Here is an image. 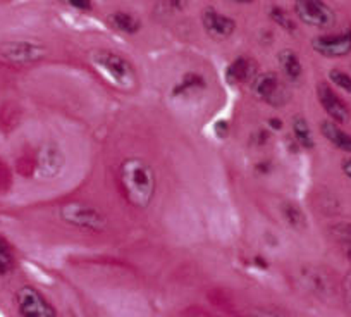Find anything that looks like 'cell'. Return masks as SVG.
I'll return each instance as SVG.
<instances>
[{"label":"cell","mask_w":351,"mask_h":317,"mask_svg":"<svg viewBox=\"0 0 351 317\" xmlns=\"http://www.w3.org/2000/svg\"><path fill=\"white\" fill-rule=\"evenodd\" d=\"M119 185L126 200L136 209H147L157 191L154 169L141 157H130L121 164Z\"/></svg>","instance_id":"cell-1"},{"label":"cell","mask_w":351,"mask_h":317,"mask_svg":"<svg viewBox=\"0 0 351 317\" xmlns=\"http://www.w3.org/2000/svg\"><path fill=\"white\" fill-rule=\"evenodd\" d=\"M88 57H90L92 66L106 78L110 85L124 90V92L136 89V71H134L133 64L126 57L107 49L92 50Z\"/></svg>","instance_id":"cell-2"},{"label":"cell","mask_w":351,"mask_h":317,"mask_svg":"<svg viewBox=\"0 0 351 317\" xmlns=\"http://www.w3.org/2000/svg\"><path fill=\"white\" fill-rule=\"evenodd\" d=\"M60 218L69 226L88 231H106L109 226V219L95 205H90L86 202H69L60 207Z\"/></svg>","instance_id":"cell-3"},{"label":"cell","mask_w":351,"mask_h":317,"mask_svg":"<svg viewBox=\"0 0 351 317\" xmlns=\"http://www.w3.org/2000/svg\"><path fill=\"white\" fill-rule=\"evenodd\" d=\"M252 92L256 99L272 107H282L289 100L288 86L279 78V74L272 73V71L256 74L255 80L252 82Z\"/></svg>","instance_id":"cell-4"},{"label":"cell","mask_w":351,"mask_h":317,"mask_svg":"<svg viewBox=\"0 0 351 317\" xmlns=\"http://www.w3.org/2000/svg\"><path fill=\"white\" fill-rule=\"evenodd\" d=\"M293 9L300 21L313 28L327 30L336 23V14L324 0H295Z\"/></svg>","instance_id":"cell-5"},{"label":"cell","mask_w":351,"mask_h":317,"mask_svg":"<svg viewBox=\"0 0 351 317\" xmlns=\"http://www.w3.org/2000/svg\"><path fill=\"white\" fill-rule=\"evenodd\" d=\"M47 56L43 45L33 42H5L0 45V57L11 64H35Z\"/></svg>","instance_id":"cell-6"},{"label":"cell","mask_w":351,"mask_h":317,"mask_svg":"<svg viewBox=\"0 0 351 317\" xmlns=\"http://www.w3.org/2000/svg\"><path fill=\"white\" fill-rule=\"evenodd\" d=\"M21 317H57L49 300L33 286H23L16 295Z\"/></svg>","instance_id":"cell-7"},{"label":"cell","mask_w":351,"mask_h":317,"mask_svg":"<svg viewBox=\"0 0 351 317\" xmlns=\"http://www.w3.org/2000/svg\"><path fill=\"white\" fill-rule=\"evenodd\" d=\"M66 155L57 143H45L36 155V174L42 180H53L62 173Z\"/></svg>","instance_id":"cell-8"},{"label":"cell","mask_w":351,"mask_h":317,"mask_svg":"<svg viewBox=\"0 0 351 317\" xmlns=\"http://www.w3.org/2000/svg\"><path fill=\"white\" fill-rule=\"evenodd\" d=\"M296 281L303 290L313 293L319 298H327V296L332 295V279L320 268L305 266L296 274Z\"/></svg>","instance_id":"cell-9"},{"label":"cell","mask_w":351,"mask_h":317,"mask_svg":"<svg viewBox=\"0 0 351 317\" xmlns=\"http://www.w3.org/2000/svg\"><path fill=\"white\" fill-rule=\"evenodd\" d=\"M312 49L329 59L346 57L351 54V28L336 35H320L312 40Z\"/></svg>","instance_id":"cell-10"},{"label":"cell","mask_w":351,"mask_h":317,"mask_svg":"<svg viewBox=\"0 0 351 317\" xmlns=\"http://www.w3.org/2000/svg\"><path fill=\"white\" fill-rule=\"evenodd\" d=\"M317 99H319L320 106L326 110L330 121L337 124H346L350 121V107L346 106V102L327 83H319L317 85Z\"/></svg>","instance_id":"cell-11"},{"label":"cell","mask_w":351,"mask_h":317,"mask_svg":"<svg viewBox=\"0 0 351 317\" xmlns=\"http://www.w3.org/2000/svg\"><path fill=\"white\" fill-rule=\"evenodd\" d=\"M202 25L205 32L215 40H226L234 33L236 23L229 16L221 14L214 8H207L202 14Z\"/></svg>","instance_id":"cell-12"},{"label":"cell","mask_w":351,"mask_h":317,"mask_svg":"<svg viewBox=\"0 0 351 317\" xmlns=\"http://www.w3.org/2000/svg\"><path fill=\"white\" fill-rule=\"evenodd\" d=\"M256 74H258V66L250 57H239L228 67V80L234 85L253 82Z\"/></svg>","instance_id":"cell-13"},{"label":"cell","mask_w":351,"mask_h":317,"mask_svg":"<svg viewBox=\"0 0 351 317\" xmlns=\"http://www.w3.org/2000/svg\"><path fill=\"white\" fill-rule=\"evenodd\" d=\"M320 133L322 137L329 141L332 147H336L337 150L346 152L351 154V134L341 128V124L334 123V121L326 119L320 123Z\"/></svg>","instance_id":"cell-14"},{"label":"cell","mask_w":351,"mask_h":317,"mask_svg":"<svg viewBox=\"0 0 351 317\" xmlns=\"http://www.w3.org/2000/svg\"><path fill=\"white\" fill-rule=\"evenodd\" d=\"M329 236L344 257L351 262V222H336L329 226Z\"/></svg>","instance_id":"cell-15"},{"label":"cell","mask_w":351,"mask_h":317,"mask_svg":"<svg viewBox=\"0 0 351 317\" xmlns=\"http://www.w3.org/2000/svg\"><path fill=\"white\" fill-rule=\"evenodd\" d=\"M279 209H281L282 218H285V221L288 222L289 228L296 229V231H303V229L308 226V219H306V215L303 214L300 205L295 204V202L285 200Z\"/></svg>","instance_id":"cell-16"},{"label":"cell","mask_w":351,"mask_h":317,"mask_svg":"<svg viewBox=\"0 0 351 317\" xmlns=\"http://www.w3.org/2000/svg\"><path fill=\"white\" fill-rule=\"evenodd\" d=\"M278 59H279V62H281L282 71H285V74L289 78V80H293V82L300 80V76H302V73H303V67H302V62H300L298 56H296L293 50H289V49L281 50L278 56Z\"/></svg>","instance_id":"cell-17"},{"label":"cell","mask_w":351,"mask_h":317,"mask_svg":"<svg viewBox=\"0 0 351 317\" xmlns=\"http://www.w3.org/2000/svg\"><path fill=\"white\" fill-rule=\"evenodd\" d=\"M109 21L114 28L123 33H128V35H134L141 28L140 21L133 14H128V12H114L109 18Z\"/></svg>","instance_id":"cell-18"},{"label":"cell","mask_w":351,"mask_h":317,"mask_svg":"<svg viewBox=\"0 0 351 317\" xmlns=\"http://www.w3.org/2000/svg\"><path fill=\"white\" fill-rule=\"evenodd\" d=\"M293 134H295V140L298 141L300 147L303 148H312L313 147V137L312 131H310L308 123L303 116H296L293 119Z\"/></svg>","instance_id":"cell-19"},{"label":"cell","mask_w":351,"mask_h":317,"mask_svg":"<svg viewBox=\"0 0 351 317\" xmlns=\"http://www.w3.org/2000/svg\"><path fill=\"white\" fill-rule=\"evenodd\" d=\"M14 255H12L11 247L8 245V242L0 238V276H8L14 271Z\"/></svg>","instance_id":"cell-20"},{"label":"cell","mask_w":351,"mask_h":317,"mask_svg":"<svg viewBox=\"0 0 351 317\" xmlns=\"http://www.w3.org/2000/svg\"><path fill=\"white\" fill-rule=\"evenodd\" d=\"M250 317H291L285 309L276 305H260L250 310Z\"/></svg>","instance_id":"cell-21"},{"label":"cell","mask_w":351,"mask_h":317,"mask_svg":"<svg viewBox=\"0 0 351 317\" xmlns=\"http://www.w3.org/2000/svg\"><path fill=\"white\" fill-rule=\"evenodd\" d=\"M329 80L337 86L339 90H344L346 93H351V76L341 69H330L329 71Z\"/></svg>","instance_id":"cell-22"},{"label":"cell","mask_w":351,"mask_h":317,"mask_svg":"<svg viewBox=\"0 0 351 317\" xmlns=\"http://www.w3.org/2000/svg\"><path fill=\"white\" fill-rule=\"evenodd\" d=\"M271 18L274 19L276 23H278L279 26H282L285 30H288V32H295V23H293V19L289 18L288 12L285 11V9L281 8H272L271 9Z\"/></svg>","instance_id":"cell-23"},{"label":"cell","mask_w":351,"mask_h":317,"mask_svg":"<svg viewBox=\"0 0 351 317\" xmlns=\"http://www.w3.org/2000/svg\"><path fill=\"white\" fill-rule=\"evenodd\" d=\"M204 78L200 76V74H186V76L183 78V83H181V86H178L176 89V93L180 92H186V90H195L198 89V86H204Z\"/></svg>","instance_id":"cell-24"},{"label":"cell","mask_w":351,"mask_h":317,"mask_svg":"<svg viewBox=\"0 0 351 317\" xmlns=\"http://www.w3.org/2000/svg\"><path fill=\"white\" fill-rule=\"evenodd\" d=\"M64 4L77 11H90L92 9V0H62Z\"/></svg>","instance_id":"cell-25"},{"label":"cell","mask_w":351,"mask_h":317,"mask_svg":"<svg viewBox=\"0 0 351 317\" xmlns=\"http://www.w3.org/2000/svg\"><path fill=\"white\" fill-rule=\"evenodd\" d=\"M343 293H344V300H346L348 307L351 309V271L348 272L343 279Z\"/></svg>","instance_id":"cell-26"},{"label":"cell","mask_w":351,"mask_h":317,"mask_svg":"<svg viewBox=\"0 0 351 317\" xmlns=\"http://www.w3.org/2000/svg\"><path fill=\"white\" fill-rule=\"evenodd\" d=\"M184 317H214V316L205 312L204 309H188L186 312H184Z\"/></svg>","instance_id":"cell-27"},{"label":"cell","mask_w":351,"mask_h":317,"mask_svg":"<svg viewBox=\"0 0 351 317\" xmlns=\"http://www.w3.org/2000/svg\"><path fill=\"white\" fill-rule=\"evenodd\" d=\"M341 171H343L344 176L351 181V157L343 158V163H341Z\"/></svg>","instance_id":"cell-28"},{"label":"cell","mask_w":351,"mask_h":317,"mask_svg":"<svg viewBox=\"0 0 351 317\" xmlns=\"http://www.w3.org/2000/svg\"><path fill=\"white\" fill-rule=\"evenodd\" d=\"M188 4H190V0H172V5H174L176 9H180V11L186 8Z\"/></svg>","instance_id":"cell-29"},{"label":"cell","mask_w":351,"mask_h":317,"mask_svg":"<svg viewBox=\"0 0 351 317\" xmlns=\"http://www.w3.org/2000/svg\"><path fill=\"white\" fill-rule=\"evenodd\" d=\"M232 2H236V4H250L253 0H232Z\"/></svg>","instance_id":"cell-30"}]
</instances>
